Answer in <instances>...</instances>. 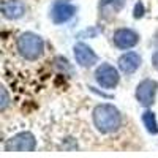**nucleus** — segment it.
Wrapping results in <instances>:
<instances>
[{
    "label": "nucleus",
    "mask_w": 158,
    "mask_h": 158,
    "mask_svg": "<svg viewBox=\"0 0 158 158\" xmlns=\"http://www.w3.org/2000/svg\"><path fill=\"white\" fill-rule=\"evenodd\" d=\"M95 76H97L98 84L104 89H112L118 82V73L109 63H101V67L97 70Z\"/></svg>",
    "instance_id": "20e7f679"
},
{
    "label": "nucleus",
    "mask_w": 158,
    "mask_h": 158,
    "mask_svg": "<svg viewBox=\"0 0 158 158\" xmlns=\"http://www.w3.org/2000/svg\"><path fill=\"white\" fill-rule=\"evenodd\" d=\"M144 15V5L139 2V3H136V6H135V18L138 19V18H141Z\"/></svg>",
    "instance_id": "ddd939ff"
},
{
    "label": "nucleus",
    "mask_w": 158,
    "mask_h": 158,
    "mask_svg": "<svg viewBox=\"0 0 158 158\" xmlns=\"http://www.w3.org/2000/svg\"><path fill=\"white\" fill-rule=\"evenodd\" d=\"M141 65V57L136 52H127L120 59H118V68H120L125 74L135 73Z\"/></svg>",
    "instance_id": "1a4fd4ad"
},
{
    "label": "nucleus",
    "mask_w": 158,
    "mask_h": 158,
    "mask_svg": "<svg viewBox=\"0 0 158 158\" xmlns=\"http://www.w3.org/2000/svg\"><path fill=\"white\" fill-rule=\"evenodd\" d=\"M76 13V8L68 3V2H57L54 6H52V11H51V16H52V21L56 24H62V22H67L68 19H71Z\"/></svg>",
    "instance_id": "0eeeda50"
},
{
    "label": "nucleus",
    "mask_w": 158,
    "mask_h": 158,
    "mask_svg": "<svg viewBox=\"0 0 158 158\" xmlns=\"http://www.w3.org/2000/svg\"><path fill=\"white\" fill-rule=\"evenodd\" d=\"M6 104H8V95H6V90L2 89V111L6 108Z\"/></svg>",
    "instance_id": "4468645a"
},
{
    "label": "nucleus",
    "mask_w": 158,
    "mask_h": 158,
    "mask_svg": "<svg viewBox=\"0 0 158 158\" xmlns=\"http://www.w3.org/2000/svg\"><path fill=\"white\" fill-rule=\"evenodd\" d=\"M125 3V0H101L100 2V11L103 16L108 15H117V11H120Z\"/></svg>",
    "instance_id": "9b49d317"
},
{
    "label": "nucleus",
    "mask_w": 158,
    "mask_h": 158,
    "mask_svg": "<svg viewBox=\"0 0 158 158\" xmlns=\"http://www.w3.org/2000/svg\"><path fill=\"white\" fill-rule=\"evenodd\" d=\"M158 84L152 79H144V81L138 85L136 89V98L142 106H150L155 100V94H156Z\"/></svg>",
    "instance_id": "39448f33"
},
{
    "label": "nucleus",
    "mask_w": 158,
    "mask_h": 158,
    "mask_svg": "<svg viewBox=\"0 0 158 158\" xmlns=\"http://www.w3.org/2000/svg\"><path fill=\"white\" fill-rule=\"evenodd\" d=\"M94 122L101 133H112L120 127V114L111 104H100L94 111Z\"/></svg>",
    "instance_id": "f257e3e1"
},
{
    "label": "nucleus",
    "mask_w": 158,
    "mask_h": 158,
    "mask_svg": "<svg viewBox=\"0 0 158 158\" xmlns=\"http://www.w3.org/2000/svg\"><path fill=\"white\" fill-rule=\"evenodd\" d=\"M139 36L135 30L131 29H118L114 33V44L120 49H130L135 44H138Z\"/></svg>",
    "instance_id": "423d86ee"
},
{
    "label": "nucleus",
    "mask_w": 158,
    "mask_h": 158,
    "mask_svg": "<svg viewBox=\"0 0 158 158\" xmlns=\"http://www.w3.org/2000/svg\"><path fill=\"white\" fill-rule=\"evenodd\" d=\"M142 122L144 125H146L147 131L152 135H156L158 133V123H156V118H155V114L147 111V112H144L142 114Z\"/></svg>",
    "instance_id": "f8f14e48"
},
{
    "label": "nucleus",
    "mask_w": 158,
    "mask_h": 158,
    "mask_svg": "<svg viewBox=\"0 0 158 158\" xmlns=\"http://www.w3.org/2000/svg\"><path fill=\"white\" fill-rule=\"evenodd\" d=\"M35 146H36V141H35L33 135L29 133V131L19 133L6 142V149L15 150V152H33Z\"/></svg>",
    "instance_id": "7ed1b4c3"
},
{
    "label": "nucleus",
    "mask_w": 158,
    "mask_h": 158,
    "mask_svg": "<svg viewBox=\"0 0 158 158\" xmlns=\"http://www.w3.org/2000/svg\"><path fill=\"white\" fill-rule=\"evenodd\" d=\"M2 13L6 19H18L25 13V6L21 0H6L2 3Z\"/></svg>",
    "instance_id": "9d476101"
},
{
    "label": "nucleus",
    "mask_w": 158,
    "mask_h": 158,
    "mask_svg": "<svg viewBox=\"0 0 158 158\" xmlns=\"http://www.w3.org/2000/svg\"><path fill=\"white\" fill-rule=\"evenodd\" d=\"M43 40L40 38L38 35L35 33H24L21 35V38L18 40V49L19 52L29 60H36L40 56L43 54Z\"/></svg>",
    "instance_id": "f03ea898"
},
{
    "label": "nucleus",
    "mask_w": 158,
    "mask_h": 158,
    "mask_svg": "<svg viewBox=\"0 0 158 158\" xmlns=\"http://www.w3.org/2000/svg\"><path fill=\"white\" fill-rule=\"evenodd\" d=\"M152 63H153V67L158 70V51L153 54V57H152Z\"/></svg>",
    "instance_id": "2eb2a0df"
},
{
    "label": "nucleus",
    "mask_w": 158,
    "mask_h": 158,
    "mask_svg": "<svg viewBox=\"0 0 158 158\" xmlns=\"http://www.w3.org/2000/svg\"><path fill=\"white\" fill-rule=\"evenodd\" d=\"M74 57L81 67H92L94 63L98 62L97 54L84 43H77L74 46Z\"/></svg>",
    "instance_id": "6e6552de"
}]
</instances>
